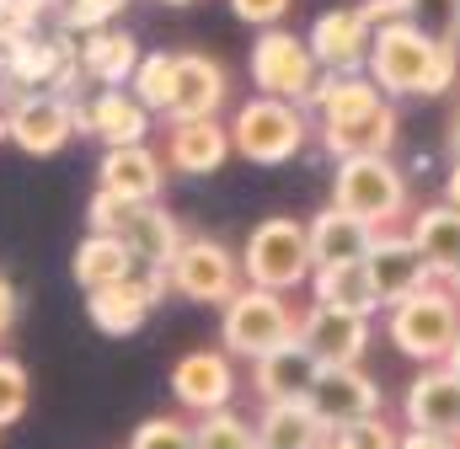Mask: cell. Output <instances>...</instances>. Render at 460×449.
<instances>
[{"instance_id": "cell-3", "label": "cell", "mask_w": 460, "mask_h": 449, "mask_svg": "<svg viewBox=\"0 0 460 449\" xmlns=\"http://www.w3.org/2000/svg\"><path fill=\"white\" fill-rule=\"evenodd\" d=\"M460 332V300L445 278H434L429 289L385 305V337L396 353H407L412 364H439L450 353Z\"/></svg>"}, {"instance_id": "cell-38", "label": "cell", "mask_w": 460, "mask_h": 449, "mask_svg": "<svg viewBox=\"0 0 460 449\" xmlns=\"http://www.w3.org/2000/svg\"><path fill=\"white\" fill-rule=\"evenodd\" d=\"M289 5H295V0H230V11H235L246 27H279V22L289 16Z\"/></svg>"}, {"instance_id": "cell-20", "label": "cell", "mask_w": 460, "mask_h": 449, "mask_svg": "<svg viewBox=\"0 0 460 449\" xmlns=\"http://www.w3.org/2000/svg\"><path fill=\"white\" fill-rule=\"evenodd\" d=\"M172 396L182 412H215V407H230L235 401V369L220 348H193L188 358H177L172 369Z\"/></svg>"}, {"instance_id": "cell-32", "label": "cell", "mask_w": 460, "mask_h": 449, "mask_svg": "<svg viewBox=\"0 0 460 449\" xmlns=\"http://www.w3.org/2000/svg\"><path fill=\"white\" fill-rule=\"evenodd\" d=\"M412 27H423L439 43H460V0H396Z\"/></svg>"}, {"instance_id": "cell-28", "label": "cell", "mask_w": 460, "mask_h": 449, "mask_svg": "<svg viewBox=\"0 0 460 449\" xmlns=\"http://www.w3.org/2000/svg\"><path fill=\"white\" fill-rule=\"evenodd\" d=\"M70 273L81 289H97V284H113L123 273H134V257L123 246V235H108V230H86V241L75 246L70 257Z\"/></svg>"}, {"instance_id": "cell-14", "label": "cell", "mask_w": 460, "mask_h": 449, "mask_svg": "<svg viewBox=\"0 0 460 449\" xmlns=\"http://www.w3.org/2000/svg\"><path fill=\"white\" fill-rule=\"evenodd\" d=\"M252 369H246V385H252V396L257 401H305V391H311V380H316V358H311V348L300 342V332L284 337V342H273L268 353H257V358H246Z\"/></svg>"}, {"instance_id": "cell-2", "label": "cell", "mask_w": 460, "mask_h": 449, "mask_svg": "<svg viewBox=\"0 0 460 449\" xmlns=\"http://www.w3.org/2000/svg\"><path fill=\"white\" fill-rule=\"evenodd\" d=\"M311 145V108L257 92L230 118V150L252 166H284Z\"/></svg>"}, {"instance_id": "cell-24", "label": "cell", "mask_w": 460, "mask_h": 449, "mask_svg": "<svg viewBox=\"0 0 460 449\" xmlns=\"http://www.w3.org/2000/svg\"><path fill=\"white\" fill-rule=\"evenodd\" d=\"M305 235H311V262L327 268V262H358L369 251V241H375V224L348 215L343 204H327L305 224Z\"/></svg>"}, {"instance_id": "cell-27", "label": "cell", "mask_w": 460, "mask_h": 449, "mask_svg": "<svg viewBox=\"0 0 460 449\" xmlns=\"http://www.w3.org/2000/svg\"><path fill=\"white\" fill-rule=\"evenodd\" d=\"M407 235H412V246L423 251V262L434 268V278H445L460 262V209L456 204H429V209H418L412 224H407Z\"/></svg>"}, {"instance_id": "cell-36", "label": "cell", "mask_w": 460, "mask_h": 449, "mask_svg": "<svg viewBox=\"0 0 460 449\" xmlns=\"http://www.w3.org/2000/svg\"><path fill=\"white\" fill-rule=\"evenodd\" d=\"M128 0H59V27L65 32H86V27H102L113 22Z\"/></svg>"}, {"instance_id": "cell-12", "label": "cell", "mask_w": 460, "mask_h": 449, "mask_svg": "<svg viewBox=\"0 0 460 449\" xmlns=\"http://www.w3.org/2000/svg\"><path fill=\"white\" fill-rule=\"evenodd\" d=\"M369 321H375V316H364V311L316 305V300H311V311L300 316V342L311 348L316 364H358L364 348H369V337H375Z\"/></svg>"}, {"instance_id": "cell-8", "label": "cell", "mask_w": 460, "mask_h": 449, "mask_svg": "<svg viewBox=\"0 0 460 449\" xmlns=\"http://www.w3.org/2000/svg\"><path fill=\"white\" fill-rule=\"evenodd\" d=\"M241 289V257L215 235H182L172 268H166V295L199 300V305H226Z\"/></svg>"}, {"instance_id": "cell-45", "label": "cell", "mask_w": 460, "mask_h": 449, "mask_svg": "<svg viewBox=\"0 0 460 449\" xmlns=\"http://www.w3.org/2000/svg\"><path fill=\"white\" fill-rule=\"evenodd\" d=\"M445 364H450V369L460 374V332H456V342H450V353H445Z\"/></svg>"}, {"instance_id": "cell-35", "label": "cell", "mask_w": 460, "mask_h": 449, "mask_svg": "<svg viewBox=\"0 0 460 449\" xmlns=\"http://www.w3.org/2000/svg\"><path fill=\"white\" fill-rule=\"evenodd\" d=\"M343 434L348 449H396V423H385V412H364V418H353V423H343L338 428Z\"/></svg>"}, {"instance_id": "cell-11", "label": "cell", "mask_w": 460, "mask_h": 449, "mask_svg": "<svg viewBox=\"0 0 460 449\" xmlns=\"http://www.w3.org/2000/svg\"><path fill=\"white\" fill-rule=\"evenodd\" d=\"M166 295V273H150V268H134L113 284H97L86 289V316L102 337H134L145 327V316L161 305Z\"/></svg>"}, {"instance_id": "cell-23", "label": "cell", "mask_w": 460, "mask_h": 449, "mask_svg": "<svg viewBox=\"0 0 460 449\" xmlns=\"http://www.w3.org/2000/svg\"><path fill=\"white\" fill-rule=\"evenodd\" d=\"M118 235H123L134 268H150V273H166L172 257H177V246H182V224L161 209V198L134 204V215H128V224H123Z\"/></svg>"}, {"instance_id": "cell-10", "label": "cell", "mask_w": 460, "mask_h": 449, "mask_svg": "<svg viewBox=\"0 0 460 449\" xmlns=\"http://www.w3.org/2000/svg\"><path fill=\"white\" fill-rule=\"evenodd\" d=\"M81 128H75V97L70 92H49V86H38V92H16V102H11V145L22 150V155H59L70 139H75Z\"/></svg>"}, {"instance_id": "cell-40", "label": "cell", "mask_w": 460, "mask_h": 449, "mask_svg": "<svg viewBox=\"0 0 460 449\" xmlns=\"http://www.w3.org/2000/svg\"><path fill=\"white\" fill-rule=\"evenodd\" d=\"M16 327V289H11V278H0V337Z\"/></svg>"}, {"instance_id": "cell-25", "label": "cell", "mask_w": 460, "mask_h": 449, "mask_svg": "<svg viewBox=\"0 0 460 449\" xmlns=\"http://www.w3.org/2000/svg\"><path fill=\"white\" fill-rule=\"evenodd\" d=\"M257 449H316L327 423L311 412V401H257Z\"/></svg>"}, {"instance_id": "cell-18", "label": "cell", "mask_w": 460, "mask_h": 449, "mask_svg": "<svg viewBox=\"0 0 460 449\" xmlns=\"http://www.w3.org/2000/svg\"><path fill=\"white\" fill-rule=\"evenodd\" d=\"M369 32H375V22L364 16V5H343V11L316 16V27L305 32V43H311V54H316L322 70L353 75L369 59Z\"/></svg>"}, {"instance_id": "cell-5", "label": "cell", "mask_w": 460, "mask_h": 449, "mask_svg": "<svg viewBox=\"0 0 460 449\" xmlns=\"http://www.w3.org/2000/svg\"><path fill=\"white\" fill-rule=\"evenodd\" d=\"M332 204H343L348 215L385 230L407 209V177L396 172L391 155H343L332 172Z\"/></svg>"}, {"instance_id": "cell-21", "label": "cell", "mask_w": 460, "mask_h": 449, "mask_svg": "<svg viewBox=\"0 0 460 449\" xmlns=\"http://www.w3.org/2000/svg\"><path fill=\"white\" fill-rule=\"evenodd\" d=\"M75 65H81V81H92V86H128V75L139 65V43H134V32H123L113 22L86 27V32H75Z\"/></svg>"}, {"instance_id": "cell-26", "label": "cell", "mask_w": 460, "mask_h": 449, "mask_svg": "<svg viewBox=\"0 0 460 449\" xmlns=\"http://www.w3.org/2000/svg\"><path fill=\"white\" fill-rule=\"evenodd\" d=\"M391 145H396V108H391V97L380 108H369L364 118H353V123L322 128V150L332 161H343V155H391Z\"/></svg>"}, {"instance_id": "cell-46", "label": "cell", "mask_w": 460, "mask_h": 449, "mask_svg": "<svg viewBox=\"0 0 460 449\" xmlns=\"http://www.w3.org/2000/svg\"><path fill=\"white\" fill-rule=\"evenodd\" d=\"M445 284L456 289V300H460V262H456V268H450V273H445Z\"/></svg>"}, {"instance_id": "cell-43", "label": "cell", "mask_w": 460, "mask_h": 449, "mask_svg": "<svg viewBox=\"0 0 460 449\" xmlns=\"http://www.w3.org/2000/svg\"><path fill=\"white\" fill-rule=\"evenodd\" d=\"M450 155L460 161V108H456V118H450Z\"/></svg>"}, {"instance_id": "cell-29", "label": "cell", "mask_w": 460, "mask_h": 449, "mask_svg": "<svg viewBox=\"0 0 460 449\" xmlns=\"http://www.w3.org/2000/svg\"><path fill=\"white\" fill-rule=\"evenodd\" d=\"M311 295L316 305H343V311H364L375 316V289L364 278V262H327V268H311Z\"/></svg>"}, {"instance_id": "cell-6", "label": "cell", "mask_w": 460, "mask_h": 449, "mask_svg": "<svg viewBox=\"0 0 460 449\" xmlns=\"http://www.w3.org/2000/svg\"><path fill=\"white\" fill-rule=\"evenodd\" d=\"M300 332V311L289 305L284 289H257V284H241L226 300V321H220V337L235 358H257L268 353L273 342Z\"/></svg>"}, {"instance_id": "cell-13", "label": "cell", "mask_w": 460, "mask_h": 449, "mask_svg": "<svg viewBox=\"0 0 460 449\" xmlns=\"http://www.w3.org/2000/svg\"><path fill=\"white\" fill-rule=\"evenodd\" d=\"M75 128L102 145H134L150 134V108L128 86H92L86 97H75Z\"/></svg>"}, {"instance_id": "cell-37", "label": "cell", "mask_w": 460, "mask_h": 449, "mask_svg": "<svg viewBox=\"0 0 460 449\" xmlns=\"http://www.w3.org/2000/svg\"><path fill=\"white\" fill-rule=\"evenodd\" d=\"M128 215H134V204L118 198V193H108V188H97L92 204H86V224H92V230H108V235H118V230L128 224Z\"/></svg>"}, {"instance_id": "cell-34", "label": "cell", "mask_w": 460, "mask_h": 449, "mask_svg": "<svg viewBox=\"0 0 460 449\" xmlns=\"http://www.w3.org/2000/svg\"><path fill=\"white\" fill-rule=\"evenodd\" d=\"M27 396H32L27 369H22L16 358H5V353H0V428H5V423H16V418L27 412Z\"/></svg>"}, {"instance_id": "cell-41", "label": "cell", "mask_w": 460, "mask_h": 449, "mask_svg": "<svg viewBox=\"0 0 460 449\" xmlns=\"http://www.w3.org/2000/svg\"><path fill=\"white\" fill-rule=\"evenodd\" d=\"M11 102H16V92H11V86L0 81V139L11 134Z\"/></svg>"}, {"instance_id": "cell-4", "label": "cell", "mask_w": 460, "mask_h": 449, "mask_svg": "<svg viewBox=\"0 0 460 449\" xmlns=\"http://www.w3.org/2000/svg\"><path fill=\"white\" fill-rule=\"evenodd\" d=\"M241 257V284H257V289H300L305 278H311V235H305V224L289 220V215H273V220H262L252 235H246V246L235 251Z\"/></svg>"}, {"instance_id": "cell-9", "label": "cell", "mask_w": 460, "mask_h": 449, "mask_svg": "<svg viewBox=\"0 0 460 449\" xmlns=\"http://www.w3.org/2000/svg\"><path fill=\"white\" fill-rule=\"evenodd\" d=\"M358 262H364V278H369V289H375V305H380V311L434 284V268L423 262V251L412 246V235H407V230H396V224L375 230V241H369V251H364Z\"/></svg>"}, {"instance_id": "cell-19", "label": "cell", "mask_w": 460, "mask_h": 449, "mask_svg": "<svg viewBox=\"0 0 460 449\" xmlns=\"http://www.w3.org/2000/svg\"><path fill=\"white\" fill-rule=\"evenodd\" d=\"M402 418H407V428H434V434H450L460 445V374L445 358L423 364V374L407 385Z\"/></svg>"}, {"instance_id": "cell-39", "label": "cell", "mask_w": 460, "mask_h": 449, "mask_svg": "<svg viewBox=\"0 0 460 449\" xmlns=\"http://www.w3.org/2000/svg\"><path fill=\"white\" fill-rule=\"evenodd\" d=\"M396 449H460L450 434H434V428H407L402 439H396Z\"/></svg>"}, {"instance_id": "cell-33", "label": "cell", "mask_w": 460, "mask_h": 449, "mask_svg": "<svg viewBox=\"0 0 460 449\" xmlns=\"http://www.w3.org/2000/svg\"><path fill=\"white\" fill-rule=\"evenodd\" d=\"M128 449H193V423H182V418H145L134 428Z\"/></svg>"}, {"instance_id": "cell-44", "label": "cell", "mask_w": 460, "mask_h": 449, "mask_svg": "<svg viewBox=\"0 0 460 449\" xmlns=\"http://www.w3.org/2000/svg\"><path fill=\"white\" fill-rule=\"evenodd\" d=\"M316 449H348V445H343V434H338V428H327V434H322V445H316Z\"/></svg>"}, {"instance_id": "cell-42", "label": "cell", "mask_w": 460, "mask_h": 449, "mask_svg": "<svg viewBox=\"0 0 460 449\" xmlns=\"http://www.w3.org/2000/svg\"><path fill=\"white\" fill-rule=\"evenodd\" d=\"M445 204H456L460 209V161L450 166V177H445Z\"/></svg>"}, {"instance_id": "cell-31", "label": "cell", "mask_w": 460, "mask_h": 449, "mask_svg": "<svg viewBox=\"0 0 460 449\" xmlns=\"http://www.w3.org/2000/svg\"><path fill=\"white\" fill-rule=\"evenodd\" d=\"M172 81H177V54H139V65L128 75V92L150 108V118H166V108H172Z\"/></svg>"}, {"instance_id": "cell-47", "label": "cell", "mask_w": 460, "mask_h": 449, "mask_svg": "<svg viewBox=\"0 0 460 449\" xmlns=\"http://www.w3.org/2000/svg\"><path fill=\"white\" fill-rule=\"evenodd\" d=\"M166 5H193V0H166Z\"/></svg>"}, {"instance_id": "cell-22", "label": "cell", "mask_w": 460, "mask_h": 449, "mask_svg": "<svg viewBox=\"0 0 460 449\" xmlns=\"http://www.w3.org/2000/svg\"><path fill=\"white\" fill-rule=\"evenodd\" d=\"M230 86H226V65L209 54H177V81H172V108L166 118H215L226 108Z\"/></svg>"}, {"instance_id": "cell-15", "label": "cell", "mask_w": 460, "mask_h": 449, "mask_svg": "<svg viewBox=\"0 0 460 449\" xmlns=\"http://www.w3.org/2000/svg\"><path fill=\"white\" fill-rule=\"evenodd\" d=\"M311 412L327 423V428H343L364 412H380V385L358 369V364H322L311 391H305Z\"/></svg>"}, {"instance_id": "cell-16", "label": "cell", "mask_w": 460, "mask_h": 449, "mask_svg": "<svg viewBox=\"0 0 460 449\" xmlns=\"http://www.w3.org/2000/svg\"><path fill=\"white\" fill-rule=\"evenodd\" d=\"M161 161L182 177H209L230 161V128L215 118H166V145Z\"/></svg>"}, {"instance_id": "cell-30", "label": "cell", "mask_w": 460, "mask_h": 449, "mask_svg": "<svg viewBox=\"0 0 460 449\" xmlns=\"http://www.w3.org/2000/svg\"><path fill=\"white\" fill-rule=\"evenodd\" d=\"M193 449H257V423L230 407H215V412H199L193 423Z\"/></svg>"}, {"instance_id": "cell-7", "label": "cell", "mask_w": 460, "mask_h": 449, "mask_svg": "<svg viewBox=\"0 0 460 449\" xmlns=\"http://www.w3.org/2000/svg\"><path fill=\"white\" fill-rule=\"evenodd\" d=\"M252 86L268 92V97H284V102H311L316 81H322V65L311 54V43L300 32H289L284 22L279 27H262V38L252 43Z\"/></svg>"}, {"instance_id": "cell-1", "label": "cell", "mask_w": 460, "mask_h": 449, "mask_svg": "<svg viewBox=\"0 0 460 449\" xmlns=\"http://www.w3.org/2000/svg\"><path fill=\"white\" fill-rule=\"evenodd\" d=\"M460 70V43H439L423 27H412L407 16H385L369 32V59L364 75L385 92V97H439L456 86Z\"/></svg>"}, {"instance_id": "cell-17", "label": "cell", "mask_w": 460, "mask_h": 449, "mask_svg": "<svg viewBox=\"0 0 460 449\" xmlns=\"http://www.w3.org/2000/svg\"><path fill=\"white\" fill-rule=\"evenodd\" d=\"M97 188H108L128 204H150L161 198L166 188V161L150 139H134V145H102V161H97Z\"/></svg>"}]
</instances>
